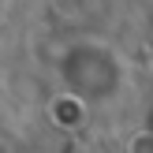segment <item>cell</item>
I'll return each instance as SVG.
<instances>
[{
	"label": "cell",
	"instance_id": "1",
	"mask_svg": "<svg viewBox=\"0 0 153 153\" xmlns=\"http://www.w3.org/2000/svg\"><path fill=\"white\" fill-rule=\"evenodd\" d=\"M49 116L56 120L60 127L75 131V127H82V123H86L90 108H86V101H82V97H75V94H56V97L49 101Z\"/></svg>",
	"mask_w": 153,
	"mask_h": 153
},
{
	"label": "cell",
	"instance_id": "2",
	"mask_svg": "<svg viewBox=\"0 0 153 153\" xmlns=\"http://www.w3.org/2000/svg\"><path fill=\"white\" fill-rule=\"evenodd\" d=\"M127 153H153V127H142L127 138Z\"/></svg>",
	"mask_w": 153,
	"mask_h": 153
},
{
	"label": "cell",
	"instance_id": "3",
	"mask_svg": "<svg viewBox=\"0 0 153 153\" xmlns=\"http://www.w3.org/2000/svg\"><path fill=\"white\" fill-rule=\"evenodd\" d=\"M7 4H11V0H0V19H4V11H7Z\"/></svg>",
	"mask_w": 153,
	"mask_h": 153
}]
</instances>
